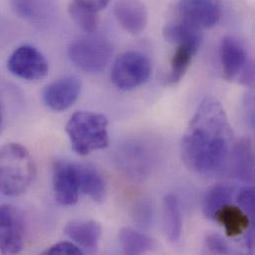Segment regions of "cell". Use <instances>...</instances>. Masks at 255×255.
<instances>
[{
    "instance_id": "obj_1",
    "label": "cell",
    "mask_w": 255,
    "mask_h": 255,
    "mask_svg": "<svg viewBox=\"0 0 255 255\" xmlns=\"http://www.w3.org/2000/svg\"><path fill=\"white\" fill-rule=\"evenodd\" d=\"M233 135L232 126L221 102L215 97H206L182 139V159L187 168L204 177L220 173L233 149Z\"/></svg>"
},
{
    "instance_id": "obj_2",
    "label": "cell",
    "mask_w": 255,
    "mask_h": 255,
    "mask_svg": "<svg viewBox=\"0 0 255 255\" xmlns=\"http://www.w3.org/2000/svg\"><path fill=\"white\" fill-rule=\"evenodd\" d=\"M36 166L30 152L18 143L0 147V192L7 197L23 194L32 184Z\"/></svg>"
},
{
    "instance_id": "obj_3",
    "label": "cell",
    "mask_w": 255,
    "mask_h": 255,
    "mask_svg": "<svg viewBox=\"0 0 255 255\" xmlns=\"http://www.w3.org/2000/svg\"><path fill=\"white\" fill-rule=\"evenodd\" d=\"M109 122L106 116L92 112L74 114L66 126L73 150L81 156L108 147Z\"/></svg>"
},
{
    "instance_id": "obj_4",
    "label": "cell",
    "mask_w": 255,
    "mask_h": 255,
    "mask_svg": "<svg viewBox=\"0 0 255 255\" xmlns=\"http://www.w3.org/2000/svg\"><path fill=\"white\" fill-rule=\"evenodd\" d=\"M69 58L81 71L89 74L100 73L109 64L113 49L101 36L88 35L75 40L69 47Z\"/></svg>"
},
{
    "instance_id": "obj_5",
    "label": "cell",
    "mask_w": 255,
    "mask_h": 255,
    "mask_svg": "<svg viewBox=\"0 0 255 255\" xmlns=\"http://www.w3.org/2000/svg\"><path fill=\"white\" fill-rule=\"evenodd\" d=\"M151 73L152 67L149 59L142 53L129 51L116 60L111 77L117 89L129 92L148 82Z\"/></svg>"
},
{
    "instance_id": "obj_6",
    "label": "cell",
    "mask_w": 255,
    "mask_h": 255,
    "mask_svg": "<svg viewBox=\"0 0 255 255\" xmlns=\"http://www.w3.org/2000/svg\"><path fill=\"white\" fill-rule=\"evenodd\" d=\"M8 71L25 81H39L49 73V64L45 56L31 45L18 47L7 61Z\"/></svg>"
},
{
    "instance_id": "obj_7",
    "label": "cell",
    "mask_w": 255,
    "mask_h": 255,
    "mask_svg": "<svg viewBox=\"0 0 255 255\" xmlns=\"http://www.w3.org/2000/svg\"><path fill=\"white\" fill-rule=\"evenodd\" d=\"M178 10L181 22L202 31L220 22L223 5L221 0H180Z\"/></svg>"
},
{
    "instance_id": "obj_8",
    "label": "cell",
    "mask_w": 255,
    "mask_h": 255,
    "mask_svg": "<svg viewBox=\"0 0 255 255\" xmlns=\"http://www.w3.org/2000/svg\"><path fill=\"white\" fill-rule=\"evenodd\" d=\"M25 242V226L19 211L11 205L0 206V254H19Z\"/></svg>"
},
{
    "instance_id": "obj_9",
    "label": "cell",
    "mask_w": 255,
    "mask_h": 255,
    "mask_svg": "<svg viewBox=\"0 0 255 255\" xmlns=\"http://www.w3.org/2000/svg\"><path fill=\"white\" fill-rule=\"evenodd\" d=\"M53 186L57 202L63 206H73L81 193L78 164L58 160L53 166Z\"/></svg>"
},
{
    "instance_id": "obj_10",
    "label": "cell",
    "mask_w": 255,
    "mask_h": 255,
    "mask_svg": "<svg viewBox=\"0 0 255 255\" xmlns=\"http://www.w3.org/2000/svg\"><path fill=\"white\" fill-rule=\"evenodd\" d=\"M82 85L76 77H64L54 81L43 92V102L54 112L70 109L81 95Z\"/></svg>"
},
{
    "instance_id": "obj_11",
    "label": "cell",
    "mask_w": 255,
    "mask_h": 255,
    "mask_svg": "<svg viewBox=\"0 0 255 255\" xmlns=\"http://www.w3.org/2000/svg\"><path fill=\"white\" fill-rule=\"evenodd\" d=\"M220 56L224 78L228 81L237 79L249 64L245 46L234 36H226L222 40Z\"/></svg>"
},
{
    "instance_id": "obj_12",
    "label": "cell",
    "mask_w": 255,
    "mask_h": 255,
    "mask_svg": "<svg viewBox=\"0 0 255 255\" xmlns=\"http://www.w3.org/2000/svg\"><path fill=\"white\" fill-rule=\"evenodd\" d=\"M115 15L121 26L130 34L141 33L148 23V11L141 0H117Z\"/></svg>"
},
{
    "instance_id": "obj_13",
    "label": "cell",
    "mask_w": 255,
    "mask_h": 255,
    "mask_svg": "<svg viewBox=\"0 0 255 255\" xmlns=\"http://www.w3.org/2000/svg\"><path fill=\"white\" fill-rule=\"evenodd\" d=\"M65 235L83 251L95 253L98 250L103 229L96 221H72L64 229Z\"/></svg>"
},
{
    "instance_id": "obj_14",
    "label": "cell",
    "mask_w": 255,
    "mask_h": 255,
    "mask_svg": "<svg viewBox=\"0 0 255 255\" xmlns=\"http://www.w3.org/2000/svg\"><path fill=\"white\" fill-rule=\"evenodd\" d=\"M201 41L202 40H191L178 44V47L171 59L170 73L167 80L168 84L175 85L184 78L195 55L199 51Z\"/></svg>"
},
{
    "instance_id": "obj_15",
    "label": "cell",
    "mask_w": 255,
    "mask_h": 255,
    "mask_svg": "<svg viewBox=\"0 0 255 255\" xmlns=\"http://www.w3.org/2000/svg\"><path fill=\"white\" fill-rule=\"evenodd\" d=\"M221 224L229 238H236L251 228V218L240 208L228 204L219 209L213 218Z\"/></svg>"
},
{
    "instance_id": "obj_16",
    "label": "cell",
    "mask_w": 255,
    "mask_h": 255,
    "mask_svg": "<svg viewBox=\"0 0 255 255\" xmlns=\"http://www.w3.org/2000/svg\"><path fill=\"white\" fill-rule=\"evenodd\" d=\"M78 175L81 192L98 203L106 199L107 185L105 179L97 169L90 165L78 164Z\"/></svg>"
},
{
    "instance_id": "obj_17",
    "label": "cell",
    "mask_w": 255,
    "mask_h": 255,
    "mask_svg": "<svg viewBox=\"0 0 255 255\" xmlns=\"http://www.w3.org/2000/svg\"><path fill=\"white\" fill-rule=\"evenodd\" d=\"M235 173L238 179L253 183L255 179V156L252 141L244 138L234 147Z\"/></svg>"
},
{
    "instance_id": "obj_18",
    "label": "cell",
    "mask_w": 255,
    "mask_h": 255,
    "mask_svg": "<svg viewBox=\"0 0 255 255\" xmlns=\"http://www.w3.org/2000/svg\"><path fill=\"white\" fill-rule=\"evenodd\" d=\"M163 221L167 239L172 243L178 242L182 234V217L175 195H167L163 200Z\"/></svg>"
},
{
    "instance_id": "obj_19",
    "label": "cell",
    "mask_w": 255,
    "mask_h": 255,
    "mask_svg": "<svg viewBox=\"0 0 255 255\" xmlns=\"http://www.w3.org/2000/svg\"><path fill=\"white\" fill-rule=\"evenodd\" d=\"M233 197L234 189L227 184H217L211 187L203 199V213L205 217L213 219L219 209L231 204Z\"/></svg>"
},
{
    "instance_id": "obj_20",
    "label": "cell",
    "mask_w": 255,
    "mask_h": 255,
    "mask_svg": "<svg viewBox=\"0 0 255 255\" xmlns=\"http://www.w3.org/2000/svg\"><path fill=\"white\" fill-rule=\"evenodd\" d=\"M120 243L126 255H139L150 252L153 240L147 235L131 228H124L120 233Z\"/></svg>"
},
{
    "instance_id": "obj_21",
    "label": "cell",
    "mask_w": 255,
    "mask_h": 255,
    "mask_svg": "<svg viewBox=\"0 0 255 255\" xmlns=\"http://www.w3.org/2000/svg\"><path fill=\"white\" fill-rule=\"evenodd\" d=\"M69 13L76 25L84 32L92 34L97 30L99 23L98 12L83 7L74 1L69 6Z\"/></svg>"
},
{
    "instance_id": "obj_22",
    "label": "cell",
    "mask_w": 255,
    "mask_h": 255,
    "mask_svg": "<svg viewBox=\"0 0 255 255\" xmlns=\"http://www.w3.org/2000/svg\"><path fill=\"white\" fill-rule=\"evenodd\" d=\"M163 34L168 42L174 44L191 40H202L200 30H197L181 21L179 23L167 25L163 31Z\"/></svg>"
},
{
    "instance_id": "obj_23",
    "label": "cell",
    "mask_w": 255,
    "mask_h": 255,
    "mask_svg": "<svg viewBox=\"0 0 255 255\" xmlns=\"http://www.w3.org/2000/svg\"><path fill=\"white\" fill-rule=\"evenodd\" d=\"M238 202L240 208L252 219L255 217V192L252 186L242 188L238 195Z\"/></svg>"
},
{
    "instance_id": "obj_24",
    "label": "cell",
    "mask_w": 255,
    "mask_h": 255,
    "mask_svg": "<svg viewBox=\"0 0 255 255\" xmlns=\"http://www.w3.org/2000/svg\"><path fill=\"white\" fill-rule=\"evenodd\" d=\"M84 254V251L73 242H60L43 253V255H82Z\"/></svg>"
},
{
    "instance_id": "obj_25",
    "label": "cell",
    "mask_w": 255,
    "mask_h": 255,
    "mask_svg": "<svg viewBox=\"0 0 255 255\" xmlns=\"http://www.w3.org/2000/svg\"><path fill=\"white\" fill-rule=\"evenodd\" d=\"M206 248L214 255H229L230 248L228 243L220 235L212 234L206 239Z\"/></svg>"
},
{
    "instance_id": "obj_26",
    "label": "cell",
    "mask_w": 255,
    "mask_h": 255,
    "mask_svg": "<svg viewBox=\"0 0 255 255\" xmlns=\"http://www.w3.org/2000/svg\"><path fill=\"white\" fill-rule=\"evenodd\" d=\"M74 1L78 4H80L81 6L86 7L95 12L102 11L110 3V0H74Z\"/></svg>"
},
{
    "instance_id": "obj_27",
    "label": "cell",
    "mask_w": 255,
    "mask_h": 255,
    "mask_svg": "<svg viewBox=\"0 0 255 255\" xmlns=\"http://www.w3.org/2000/svg\"><path fill=\"white\" fill-rule=\"evenodd\" d=\"M1 126H2V114H1V109H0V129H1Z\"/></svg>"
}]
</instances>
